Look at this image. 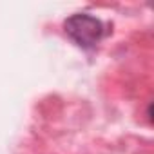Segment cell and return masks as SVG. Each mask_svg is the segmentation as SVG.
I'll return each instance as SVG.
<instances>
[{
	"mask_svg": "<svg viewBox=\"0 0 154 154\" xmlns=\"http://www.w3.org/2000/svg\"><path fill=\"white\" fill-rule=\"evenodd\" d=\"M63 27H65V35L82 49L94 47L105 33L102 20L87 13L71 15L63 22Z\"/></svg>",
	"mask_w": 154,
	"mask_h": 154,
	"instance_id": "cell-1",
	"label": "cell"
}]
</instances>
